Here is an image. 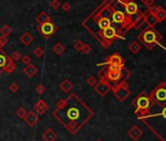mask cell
Here are the masks:
<instances>
[{"mask_svg": "<svg viewBox=\"0 0 166 141\" xmlns=\"http://www.w3.org/2000/svg\"><path fill=\"white\" fill-rule=\"evenodd\" d=\"M42 138L44 139V141H56V139L58 138V134L53 128L49 127L43 132Z\"/></svg>", "mask_w": 166, "mask_h": 141, "instance_id": "9a60e30c", "label": "cell"}, {"mask_svg": "<svg viewBox=\"0 0 166 141\" xmlns=\"http://www.w3.org/2000/svg\"><path fill=\"white\" fill-rule=\"evenodd\" d=\"M144 18H145V22H146V24H148V28H153L156 24H158V21H157L155 14H152L148 11L144 15Z\"/></svg>", "mask_w": 166, "mask_h": 141, "instance_id": "2e32d148", "label": "cell"}, {"mask_svg": "<svg viewBox=\"0 0 166 141\" xmlns=\"http://www.w3.org/2000/svg\"><path fill=\"white\" fill-rule=\"evenodd\" d=\"M33 55L39 59V58H41L44 55V50L41 47H36L34 50H33Z\"/></svg>", "mask_w": 166, "mask_h": 141, "instance_id": "f1b7e54d", "label": "cell"}, {"mask_svg": "<svg viewBox=\"0 0 166 141\" xmlns=\"http://www.w3.org/2000/svg\"><path fill=\"white\" fill-rule=\"evenodd\" d=\"M104 1H105V2H107V1H110V0H104Z\"/></svg>", "mask_w": 166, "mask_h": 141, "instance_id": "b9f144b4", "label": "cell"}, {"mask_svg": "<svg viewBox=\"0 0 166 141\" xmlns=\"http://www.w3.org/2000/svg\"><path fill=\"white\" fill-rule=\"evenodd\" d=\"M153 104L155 103H153L151 95L145 92H141L132 103V105L136 108L135 114L139 116L140 119H143L144 117L148 116V111L153 106Z\"/></svg>", "mask_w": 166, "mask_h": 141, "instance_id": "3957f363", "label": "cell"}, {"mask_svg": "<svg viewBox=\"0 0 166 141\" xmlns=\"http://www.w3.org/2000/svg\"><path fill=\"white\" fill-rule=\"evenodd\" d=\"M70 9H72V6H70V4L69 2H65L62 4V10L64 12H69Z\"/></svg>", "mask_w": 166, "mask_h": 141, "instance_id": "74e56055", "label": "cell"}, {"mask_svg": "<svg viewBox=\"0 0 166 141\" xmlns=\"http://www.w3.org/2000/svg\"><path fill=\"white\" fill-rule=\"evenodd\" d=\"M27 110L24 107H20L19 109L16 111L17 117L20 118V119H24V117L27 116Z\"/></svg>", "mask_w": 166, "mask_h": 141, "instance_id": "484cf974", "label": "cell"}, {"mask_svg": "<svg viewBox=\"0 0 166 141\" xmlns=\"http://www.w3.org/2000/svg\"><path fill=\"white\" fill-rule=\"evenodd\" d=\"M0 34L1 35H4V36H8L12 34V28L8 26V25H4V26L0 28Z\"/></svg>", "mask_w": 166, "mask_h": 141, "instance_id": "d4e9b609", "label": "cell"}, {"mask_svg": "<svg viewBox=\"0 0 166 141\" xmlns=\"http://www.w3.org/2000/svg\"><path fill=\"white\" fill-rule=\"evenodd\" d=\"M45 90H46V88H45V86L43 84H38L36 86V88H35V91L37 93H38L39 95L41 94H43L45 92Z\"/></svg>", "mask_w": 166, "mask_h": 141, "instance_id": "e575fe53", "label": "cell"}, {"mask_svg": "<svg viewBox=\"0 0 166 141\" xmlns=\"http://www.w3.org/2000/svg\"><path fill=\"white\" fill-rule=\"evenodd\" d=\"M8 42V36L1 35L0 36V49H2Z\"/></svg>", "mask_w": 166, "mask_h": 141, "instance_id": "d6a6232c", "label": "cell"}, {"mask_svg": "<svg viewBox=\"0 0 166 141\" xmlns=\"http://www.w3.org/2000/svg\"><path fill=\"white\" fill-rule=\"evenodd\" d=\"M96 141H103V140H102V139H97Z\"/></svg>", "mask_w": 166, "mask_h": 141, "instance_id": "60d3db41", "label": "cell"}, {"mask_svg": "<svg viewBox=\"0 0 166 141\" xmlns=\"http://www.w3.org/2000/svg\"><path fill=\"white\" fill-rule=\"evenodd\" d=\"M160 115L162 116V117L166 120V105H165L164 107H162V110H161Z\"/></svg>", "mask_w": 166, "mask_h": 141, "instance_id": "ab89813d", "label": "cell"}, {"mask_svg": "<svg viewBox=\"0 0 166 141\" xmlns=\"http://www.w3.org/2000/svg\"><path fill=\"white\" fill-rule=\"evenodd\" d=\"M24 122L27 123L28 126L32 127L38 123L39 118H38V115H37L36 113H34L33 111H30V112H27V114L26 117H24Z\"/></svg>", "mask_w": 166, "mask_h": 141, "instance_id": "5bb4252c", "label": "cell"}, {"mask_svg": "<svg viewBox=\"0 0 166 141\" xmlns=\"http://www.w3.org/2000/svg\"><path fill=\"white\" fill-rule=\"evenodd\" d=\"M91 51H92V47H91L90 45H88V44H84V46H83L82 50H81V53L87 55V54H89Z\"/></svg>", "mask_w": 166, "mask_h": 141, "instance_id": "836d02e7", "label": "cell"}, {"mask_svg": "<svg viewBox=\"0 0 166 141\" xmlns=\"http://www.w3.org/2000/svg\"><path fill=\"white\" fill-rule=\"evenodd\" d=\"M10 58L16 63V62H18L19 60H21L22 55H21V53L19 51H14L13 53H12V55L10 56Z\"/></svg>", "mask_w": 166, "mask_h": 141, "instance_id": "f546056e", "label": "cell"}, {"mask_svg": "<svg viewBox=\"0 0 166 141\" xmlns=\"http://www.w3.org/2000/svg\"><path fill=\"white\" fill-rule=\"evenodd\" d=\"M20 40H21V42H22L24 45H27H27H30L33 41V36L28 31H27V32H24L22 36H21Z\"/></svg>", "mask_w": 166, "mask_h": 141, "instance_id": "ffe728a7", "label": "cell"}, {"mask_svg": "<svg viewBox=\"0 0 166 141\" xmlns=\"http://www.w3.org/2000/svg\"><path fill=\"white\" fill-rule=\"evenodd\" d=\"M37 31H38L45 38H48V37L52 36L58 31V27L52 22H47L42 25H39V26L37 27Z\"/></svg>", "mask_w": 166, "mask_h": 141, "instance_id": "ba28073f", "label": "cell"}, {"mask_svg": "<svg viewBox=\"0 0 166 141\" xmlns=\"http://www.w3.org/2000/svg\"><path fill=\"white\" fill-rule=\"evenodd\" d=\"M83 46H84V43H83L81 40H77L76 42L74 43V45H73L74 49H75L76 51H79V52H81Z\"/></svg>", "mask_w": 166, "mask_h": 141, "instance_id": "4dcf8cb0", "label": "cell"}, {"mask_svg": "<svg viewBox=\"0 0 166 141\" xmlns=\"http://www.w3.org/2000/svg\"><path fill=\"white\" fill-rule=\"evenodd\" d=\"M110 90H113V93L120 102H124L130 95V89L128 87V84L126 81H121L119 84L111 85Z\"/></svg>", "mask_w": 166, "mask_h": 141, "instance_id": "5b68a950", "label": "cell"}, {"mask_svg": "<svg viewBox=\"0 0 166 141\" xmlns=\"http://www.w3.org/2000/svg\"><path fill=\"white\" fill-rule=\"evenodd\" d=\"M144 24H146V22H145V18H144V16H141V17L137 20L134 24H133L132 28H136V30H138V28H140Z\"/></svg>", "mask_w": 166, "mask_h": 141, "instance_id": "4316f807", "label": "cell"}, {"mask_svg": "<svg viewBox=\"0 0 166 141\" xmlns=\"http://www.w3.org/2000/svg\"><path fill=\"white\" fill-rule=\"evenodd\" d=\"M149 95L153 103H156L160 107H164L166 105V86L163 84H160L158 86H156Z\"/></svg>", "mask_w": 166, "mask_h": 141, "instance_id": "52a82bcc", "label": "cell"}, {"mask_svg": "<svg viewBox=\"0 0 166 141\" xmlns=\"http://www.w3.org/2000/svg\"><path fill=\"white\" fill-rule=\"evenodd\" d=\"M127 70L124 69V67H119V66L109 65V67L105 70H102L98 74L100 78L107 80L109 84L114 82V84H119L121 81H126L127 77L130 76H124V73Z\"/></svg>", "mask_w": 166, "mask_h": 141, "instance_id": "7a4b0ae2", "label": "cell"}, {"mask_svg": "<svg viewBox=\"0 0 166 141\" xmlns=\"http://www.w3.org/2000/svg\"><path fill=\"white\" fill-rule=\"evenodd\" d=\"M142 46H141V44L138 42V41H133L129 44V46H128V49H129V51L132 52L133 54H137L140 50Z\"/></svg>", "mask_w": 166, "mask_h": 141, "instance_id": "603a6c76", "label": "cell"}, {"mask_svg": "<svg viewBox=\"0 0 166 141\" xmlns=\"http://www.w3.org/2000/svg\"><path fill=\"white\" fill-rule=\"evenodd\" d=\"M50 6H51V8H53L54 10H57L61 7V3H60L59 0H51Z\"/></svg>", "mask_w": 166, "mask_h": 141, "instance_id": "1f68e13d", "label": "cell"}, {"mask_svg": "<svg viewBox=\"0 0 166 141\" xmlns=\"http://www.w3.org/2000/svg\"><path fill=\"white\" fill-rule=\"evenodd\" d=\"M101 65H113V66H119V67H124V60L119 54L113 53V55L107 57L103 64H99V66Z\"/></svg>", "mask_w": 166, "mask_h": 141, "instance_id": "8fae6325", "label": "cell"}, {"mask_svg": "<svg viewBox=\"0 0 166 141\" xmlns=\"http://www.w3.org/2000/svg\"><path fill=\"white\" fill-rule=\"evenodd\" d=\"M143 130L138 126H133L129 130H128V135L129 137L134 140V141H138L141 137L143 136Z\"/></svg>", "mask_w": 166, "mask_h": 141, "instance_id": "4fadbf2b", "label": "cell"}, {"mask_svg": "<svg viewBox=\"0 0 166 141\" xmlns=\"http://www.w3.org/2000/svg\"><path fill=\"white\" fill-rule=\"evenodd\" d=\"M16 69L15 62L11 59L9 55H7L3 49H0V74L4 72L7 74H12Z\"/></svg>", "mask_w": 166, "mask_h": 141, "instance_id": "8992f818", "label": "cell"}, {"mask_svg": "<svg viewBox=\"0 0 166 141\" xmlns=\"http://www.w3.org/2000/svg\"><path fill=\"white\" fill-rule=\"evenodd\" d=\"M144 4L148 9V8H151L155 5V0H144Z\"/></svg>", "mask_w": 166, "mask_h": 141, "instance_id": "f35d334b", "label": "cell"}, {"mask_svg": "<svg viewBox=\"0 0 166 141\" xmlns=\"http://www.w3.org/2000/svg\"><path fill=\"white\" fill-rule=\"evenodd\" d=\"M21 60H22V63H23V64H24V65H28V64H30V62H31L30 57L28 56V55H24L22 58H21Z\"/></svg>", "mask_w": 166, "mask_h": 141, "instance_id": "d590c367", "label": "cell"}, {"mask_svg": "<svg viewBox=\"0 0 166 141\" xmlns=\"http://www.w3.org/2000/svg\"><path fill=\"white\" fill-rule=\"evenodd\" d=\"M86 82H87V84H88L89 86H92V87H94V86L98 84V80L95 77L91 76V77H89L86 80Z\"/></svg>", "mask_w": 166, "mask_h": 141, "instance_id": "83f0119b", "label": "cell"}, {"mask_svg": "<svg viewBox=\"0 0 166 141\" xmlns=\"http://www.w3.org/2000/svg\"><path fill=\"white\" fill-rule=\"evenodd\" d=\"M111 88L110 84H109L107 80H103V78H100L98 80V84L94 86L95 91L97 92V94H99L101 97L106 96V95L109 93V91Z\"/></svg>", "mask_w": 166, "mask_h": 141, "instance_id": "9c48e42d", "label": "cell"}, {"mask_svg": "<svg viewBox=\"0 0 166 141\" xmlns=\"http://www.w3.org/2000/svg\"><path fill=\"white\" fill-rule=\"evenodd\" d=\"M52 115L70 133L75 134L94 117V112L73 93L65 99H60Z\"/></svg>", "mask_w": 166, "mask_h": 141, "instance_id": "6da1fadb", "label": "cell"}, {"mask_svg": "<svg viewBox=\"0 0 166 141\" xmlns=\"http://www.w3.org/2000/svg\"><path fill=\"white\" fill-rule=\"evenodd\" d=\"M24 74H26L27 77H33L35 76V74H37V68H36V66L35 65H33V64H28V65H27L26 67L24 68Z\"/></svg>", "mask_w": 166, "mask_h": 141, "instance_id": "ac0fdd59", "label": "cell"}, {"mask_svg": "<svg viewBox=\"0 0 166 141\" xmlns=\"http://www.w3.org/2000/svg\"><path fill=\"white\" fill-rule=\"evenodd\" d=\"M123 8L125 10V14L127 16H132L139 13V5L131 0H122Z\"/></svg>", "mask_w": 166, "mask_h": 141, "instance_id": "30bf717a", "label": "cell"}, {"mask_svg": "<svg viewBox=\"0 0 166 141\" xmlns=\"http://www.w3.org/2000/svg\"><path fill=\"white\" fill-rule=\"evenodd\" d=\"M52 50H53L54 53L56 54V55L61 56L62 54H63V53L65 51V45H63L61 42H58V43H56V44L53 46Z\"/></svg>", "mask_w": 166, "mask_h": 141, "instance_id": "7402d4cb", "label": "cell"}, {"mask_svg": "<svg viewBox=\"0 0 166 141\" xmlns=\"http://www.w3.org/2000/svg\"><path fill=\"white\" fill-rule=\"evenodd\" d=\"M9 89H10L11 92L15 93V92H17V91L19 90V85L17 84L16 82H13V84H11L9 85Z\"/></svg>", "mask_w": 166, "mask_h": 141, "instance_id": "8d00e7d4", "label": "cell"}, {"mask_svg": "<svg viewBox=\"0 0 166 141\" xmlns=\"http://www.w3.org/2000/svg\"><path fill=\"white\" fill-rule=\"evenodd\" d=\"M36 22L38 23L39 25H42L44 23H47V22H51V18H50V16L46 13V12H40V13L36 16Z\"/></svg>", "mask_w": 166, "mask_h": 141, "instance_id": "d6986e66", "label": "cell"}, {"mask_svg": "<svg viewBox=\"0 0 166 141\" xmlns=\"http://www.w3.org/2000/svg\"><path fill=\"white\" fill-rule=\"evenodd\" d=\"M48 109H49V106L46 104V102L42 100V99H40V100H38L35 103L34 107H33V112L39 116L46 113V111Z\"/></svg>", "mask_w": 166, "mask_h": 141, "instance_id": "7c38bea8", "label": "cell"}, {"mask_svg": "<svg viewBox=\"0 0 166 141\" xmlns=\"http://www.w3.org/2000/svg\"><path fill=\"white\" fill-rule=\"evenodd\" d=\"M60 88L64 91L65 93H69L70 90L73 88V84L70 82L69 80H65L64 81L61 82L60 84Z\"/></svg>", "mask_w": 166, "mask_h": 141, "instance_id": "44dd1931", "label": "cell"}, {"mask_svg": "<svg viewBox=\"0 0 166 141\" xmlns=\"http://www.w3.org/2000/svg\"><path fill=\"white\" fill-rule=\"evenodd\" d=\"M138 37L148 50H152L162 39V35L153 28H148L144 30Z\"/></svg>", "mask_w": 166, "mask_h": 141, "instance_id": "277c9868", "label": "cell"}, {"mask_svg": "<svg viewBox=\"0 0 166 141\" xmlns=\"http://www.w3.org/2000/svg\"><path fill=\"white\" fill-rule=\"evenodd\" d=\"M97 24L100 28V30L104 31L106 28H110L111 26V21L110 18H106V17H99V19L97 20Z\"/></svg>", "mask_w": 166, "mask_h": 141, "instance_id": "e0dca14e", "label": "cell"}, {"mask_svg": "<svg viewBox=\"0 0 166 141\" xmlns=\"http://www.w3.org/2000/svg\"><path fill=\"white\" fill-rule=\"evenodd\" d=\"M155 16L156 17L158 22H162V21H164L166 19V10H164L162 7L159 6L158 10L156 11V13L155 14Z\"/></svg>", "mask_w": 166, "mask_h": 141, "instance_id": "cb8c5ba5", "label": "cell"}]
</instances>
